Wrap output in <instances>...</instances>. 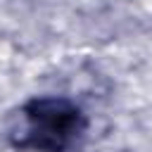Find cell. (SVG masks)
<instances>
[{
    "label": "cell",
    "instance_id": "cell-1",
    "mask_svg": "<svg viewBox=\"0 0 152 152\" xmlns=\"http://www.w3.org/2000/svg\"><path fill=\"white\" fill-rule=\"evenodd\" d=\"M88 133L83 109L66 97H33L24 102L10 126V145L28 152H81Z\"/></svg>",
    "mask_w": 152,
    "mask_h": 152
}]
</instances>
